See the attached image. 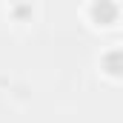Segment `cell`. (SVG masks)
<instances>
[{
  "mask_svg": "<svg viewBox=\"0 0 123 123\" xmlns=\"http://www.w3.org/2000/svg\"><path fill=\"white\" fill-rule=\"evenodd\" d=\"M117 57H120V52H112V55H109V72H112V74L120 72V69H117Z\"/></svg>",
  "mask_w": 123,
  "mask_h": 123,
  "instance_id": "2",
  "label": "cell"
},
{
  "mask_svg": "<svg viewBox=\"0 0 123 123\" xmlns=\"http://www.w3.org/2000/svg\"><path fill=\"white\" fill-rule=\"evenodd\" d=\"M97 17H103V23H112L115 20V14H117V6H112V3H103V6H94L92 9Z\"/></svg>",
  "mask_w": 123,
  "mask_h": 123,
  "instance_id": "1",
  "label": "cell"
}]
</instances>
